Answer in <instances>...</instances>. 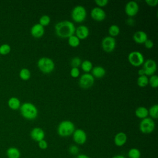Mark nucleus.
<instances>
[{
    "label": "nucleus",
    "mask_w": 158,
    "mask_h": 158,
    "mask_svg": "<svg viewBox=\"0 0 158 158\" xmlns=\"http://www.w3.org/2000/svg\"><path fill=\"white\" fill-rule=\"evenodd\" d=\"M30 136L31 139L36 142L44 139L45 133L44 130L40 127H35L30 131Z\"/></svg>",
    "instance_id": "nucleus-14"
},
{
    "label": "nucleus",
    "mask_w": 158,
    "mask_h": 158,
    "mask_svg": "<svg viewBox=\"0 0 158 158\" xmlns=\"http://www.w3.org/2000/svg\"><path fill=\"white\" fill-rule=\"evenodd\" d=\"M128 158H140L141 152L137 148H131L128 152Z\"/></svg>",
    "instance_id": "nucleus-29"
},
{
    "label": "nucleus",
    "mask_w": 158,
    "mask_h": 158,
    "mask_svg": "<svg viewBox=\"0 0 158 158\" xmlns=\"http://www.w3.org/2000/svg\"><path fill=\"white\" fill-rule=\"evenodd\" d=\"M138 74L139 75V76H142V75H146L145 74V72L144 70V69L142 68L141 69H139L138 71Z\"/></svg>",
    "instance_id": "nucleus-40"
},
{
    "label": "nucleus",
    "mask_w": 158,
    "mask_h": 158,
    "mask_svg": "<svg viewBox=\"0 0 158 158\" xmlns=\"http://www.w3.org/2000/svg\"><path fill=\"white\" fill-rule=\"evenodd\" d=\"M90 15L91 18L96 22H102L104 20L106 17V12L101 7H95L91 10Z\"/></svg>",
    "instance_id": "nucleus-13"
},
{
    "label": "nucleus",
    "mask_w": 158,
    "mask_h": 158,
    "mask_svg": "<svg viewBox=\"0 0 158 158\" xmlns=\"http://www.w3.org/2000/svg\"><path fill=\"white\" fill-rule=\"evenodd\" d=\"M19 77L22 80H28L31 77V72L28 69L22 68L19 72Z\"/></svg>",
    "instance_id": "nucleus-24"
},
{
    "label": "nucleus",
    "mask_w": 158,
    "mask_h": 158,
    "mask_svg": "<svg viewBox=\"0 0 158 158\" xmlns=\"http://www.w3.org/2000/svg\"><path fill=\"white\" fill-rule=\"evenodd\" d=\"M80 66L82 70L85 73H89L91 72L93 67L92 62L88 60H85L84 61L81 62Z\"/></svg>",
    "instance_id": "nucleus-25"
},
{
    "label": "nucleus",
    "mask_w": 158,
    "mask_h": 158,
    "mask_svg": "<svg viewBox=\"0 0 158 158\" xmlns=\"http://www.w3.org/2000/svg\"><path fill=\"white\" fill-rule=\"evenodd\" d=\"M94 2L96 4L98 7L101 8L102 7H105L109 3V1L107 0H96Z\"/></svg>",
    "instance_id": "nucleus-36"
},
{
    "label": "nucleus",
    "mask_w": 158,
    "mask_h": 158,
    "mask_svg": "<svg viewBox=\"0 0 158 158\" xmlns=\"http://www.w3.org/2000/svg\"><path fill=\"white\" fill-rule=\"evenodd\" d=\"M106 71L102 66H95L91 70V75L94 78H101L105 76Z\"/></svg>",
    "instance_id": "nucleus-19"
},
{
    "label": "nucleus",
    "mask_w": 158,
    "mask_h": 158,
    "mask_svg": "<svg viewBox=\"0 0 158 158\" xmlns=\"http://www.w3.org/2000/svg\"><path fill=\"white\" fill-rule=\"evenodd\" d=\"M81 64V59L79 57H74L72 59L70 64L72 67H75V68H78Z\"/></svg>",
    "instance_id": "nucleus-33"
},
{
    "label": "nucleus",
    "mask_w": 158,
    "mask_h": 158,
    "mask_svg": "<svg viewBox=\"0 0 158 158\" xmlns=\"http://www.w3.org/2000/svg\"><path fill=\"white\" fill-rule=\"evenodd\" d=\"M51 22V18L48 15H42L39 19V23L43 27L48 26Z\"/></svg>",
    "instance_id": "nucleus-31"
},
{
    "label": "nucleus",
    "mask_w": 158,
    "mask_h": 158,
    "mask_svg": "<svg viewBox=\"0 0 158 158\" xmlns=\"http://www.w3.org/2000/svg\"><path fill=\"white\" fill-rule=\"evenodd\" d=\"M148 109L144 106L138 107L135 110V115L141 120L148 117Z\"/></svg>",
    "instance_id": "nucleus-21"
},
{
    "label": "nucleus",
    "mask_w": 158,
    "mask_h": 158,
    "mask_svg": "<svg viewBox=\"0 0 158 158\" xmlns=\"http://www.w3.org/2000/svg\"><path fill=\"white\" fill-rule=\"evenodd\" d=\"M148 39V38L146 33L141 30L136 31L133 35V41L137 44H144V43Z\"/></svg>",
    "instance_id": "nucleus-17"
},
{
    "label": "nucleus",
    "mask_w": 158,
    "mask_h": 158,
    "mask_svg": "<svg viewBox=\"0 0 158 158\" xmlns=\"http://www.w3.org/2000/svg\"><path fill=\"white\" fill-rule=\"evenodd\" d=\"M74 23L69 20H63L57 22L54 26L56 34L62 38H68L73 35L75 31Z\"/></svg>",
    "instance_id": "nucleus-1"
},
{
    "label": "nucleus",
    "mask_w": 158,
    "mask_h": 158,
    "mask_svg": "<svg viewBox=\"0 0 158 158\" xmlns=\"http://www.w3.org/2000/svg\"><path fill=\"white\" fill-rule=\"evenodd\" d=\"M128 60L130 64L134 67H139L143 65L144 62L143 54L138 51L130 52L128 55Z\"/></svg>",
    "instance_id": "nucleus-7"
},
{
    "label": "nucleus",
    "mask_w": 158,
    "mask_h": 158,
    "mask_svg": "<svg viewBox=\"0 0 158 158\" xmlns=\"http://www.w3.org/2000/svg\"><path fill=\"white\" fill-rule=\"evenodd\" d=\"M127 141V135L122 131L117 133L114 139V141L115 144L118 147L123 146Z\"/></svg>",
    "instance_id": "nucleus-18"
},
{
    "label": "nucleus",
    "mask_w": 158,
    "mask_h": 158,
    "mask_svg": "<svg viewBox=\"0 0 158 158\" xmlns=\"http://www.w3.org/2000/svg\"><path fill=\"white\" fill-rule=\"evenodd\" d=\"M148 114L152 119H157L158 118V105L154 104L148 110Z\"/></svg>",
    "instance_id": "nucleus-27"
},
{
    "label": "nucleus",
    "mask_w": 158,
    "mask_h": 158,
    "mask_svg": "<svg viewBox=\"0 0 158 158\" xmlns=\"http://www.w3.org/2000/svg\"><path fill=\"white\" fill-rule=\"evenodd\" d=\"M69 151L72 155H77L79 152V148L76 145H71L69 148Z\"/></svg>",
    "instance_id": "nucleus-35"
},
{
    "label": "nucleus",
    "mask_w": 158,
    "mask_h": 158,
    "mask_svg": "<svg viewBox=\"0 0 158 158\" xmlns=\"http://www.w3.org/2000/svg\"><path fill=\"white\" fill-rule=\"evenodd\" d=\"M68 43L70 46L72 48H77L80 45V40L75 35L68 38Z\"/></svg>",
    "instance_id": "nucleus-26"
},
{
    "label": "nucleus",
    "mask_w": 158,
    "mask_h": 158,
    "mask_svg": "<svg viewBox=\"0 0 158 158\" xmlns=\"http://www.w3.org/2000/svg\"><path fill=\"white\" fill-rule=\"evenodd\" d=\"M11 51V47L9 44L4 43L0 45V55L5 56L8 54Z\"/></svg>",
    "instance_id": "nucleus-30"
},
{
    "label": "nucleus",
    "mask_w": 158,
    "mask_h": 158,
    "mask_svg": "<svg viewBox=\"0 0 158 158\" xmlns=\"http://www.w3.org/2000/svg\"><path fill=\"white\" fill-rule=\"evenodd\" d=\"M44 28L39 23L34 24L30 29V33L31 36L35 38H40L42 37L44 35Z\"/></svg>",
    "instance_id": "nucleus-15"
},
{
    "label": "nucleus",
    "mask_w": 158,
    "mask_h": 158,
    "mask_svg": "<svg viewBox=\"0 0 158 158\" xmlns=\"http://www.w3.org/2000/svg\"><path fill=\"white\" fill-rule=\"evenodd\" d=\"M120 27L115 24L111 25L108 29V33L109 34V36L113 38H115V36H118L120 33Z\"/></svg>",
    "instance_id": "nucleus-23"
},
{
    "label": "nucleus",
    "mask_w": 158,
    "mask_h": 158,
    "mask_svg": "<svg viewBox=\"0 0 158 158\" xmlns=\"http://www.w3.org/2000/svg\"><path fill=\"white\" fill-rule=\"evenodd\" d=\"M144 46L146 47V48H147V49H151L154 46V42L151 40L148 39L144 43Z\"/></svg>",
    "instance_id": "nucleus-38"
},
{
    "label": "nucleus",
    "mask_w": 158,
    "mask_h": 158,
    "mask_svg": "<svg viewBox=\"0 0 158 158\" xmlns=\"http://www.w3.org/2000/svg\"><path fill=\"white\" fill-rule=\"evenodd\" d=\"M75 158H90V157H89L88 156L86 155V154H78V155H77V156Z\"/></svg>",
    "instance_id": "nucleus-41"
},
{
    "label": "nucleus",
    "mask_w": 158,
    "mask_h": 158,
    "mask_svg": "<svg viewBox=\"0 0 158 158\" xmlns=\"http://www.w3.org/2000/svg\"><path fill=\"white\" fill-rule=\"evenodd\" d=\"M139 11V5L134 1L128 2L125 6V12L129 17H133L135 16Z\"/></svg>",
    "instance_id": "nucleus-11"
},
{
    "label": "nucleus",
    "mask_w": 158,
    "mask_h": 158,
    "mask_svg": "<svg viewBox=\"0 0 158 158\" xmlns=\"http://www.w3.org/2000/svg\"><path fill=\"white\" fill-rule=\"evenodd\" d=\"M112 158H125V157L123 156V155H115L114 157H112Z\"/></svg>",
    "instance_id": "nucleus-42"
},
{
    "label": "nucleus",
    "mask_w": 158,
    "mask_h": 158,
    "mask_svg": "<svg viewBox=\"0 0 158 158\" xmlns=\"http://www.w3.org/2000/svg\"><path fill=\"white\" fill-rule=\"evenodd\" d=\"M70 76L73 78H78L80 75V70L78 68L72 67L70 71Z\"/></svg>",
    "instance_id": "nucleus-34"
},
{
    "label": "nucleus",
    "mask_w": 158,
    "mask_h": 158,
    "mask_svg": "<svg viewBox=\"0 0 158 158\" xmlns=\"http://www.w3.org/2000/svg\"><path fill=\"white\" fill-rule=\"evenodd\" d=\"M6 154L8 158H19L20 156V152L17 148L10 147L7 150Z\"/></svg>",
    "instance_id": "nucleus-22"
},
{
    "label": "nucleus",
    "mask_w": 158,
    "mask_h": 158,
    "mask_svg": "<svg viewBox=\"0 0 158 158\" xmlns=\"http://www.w3.org/2000/svg\"><path fill=\"white\" fill-rule=\"evenodd\" d=\"M145 2L150 7H156L158 4V0H146Z\"/></svg>",
    "instance_id": "nucleus-39"
},
{
    "label": "nucleus",
    "mask_w": 158,
    "mask_h": 158,
    "mask_svg": "<svg viewBox=\"0 0 158 158\" xmlns=\"http://www.w3.org/2000/svg\"><path fill=\"white\" fill-rule=\"evenodd\" d=\"M148 84H149L152 88H156L158 86V77L156 75H151L149 78Z\"/></svg>",
    "instance_id": "nucleus-32"
},
{
    "label": "nucleus",
    "mask_w": 158,
    "mask_h": 158,
    "mask_svg": "<svg viewBox=\"0 0 158 158\" xmlns=\"http://www.w3.org/2000/svg\"><path fill=\"white\" fill-rule=\"evenodd\" d=\"M149 78L146 75L139 76L137 78V85L141 88L145 87L148 85Z\"/></svg>",
    "instance_id": "nucleus-28"
},
{
    "label": "nucleus",
    "mask_w": 158,
    "mask_h": 158,
    "mask_svg": "<svg viewBox=\"0 0 158 158\" xmlns=\"http://www.w3.org/2000/svg\"><path fill=\"white\" fill-rule=\"evenodd\" d=\"M87 16L86 9L80 5L74 7L71 12L72 19L76 23H81L85 20Z\"/></svg>",
    "instance_id": "nucleus-5"
},
{
    "label": "nucleus",
    "mask_w": 158,
    "mask_h": 158,
    "mask_svg": "<svg viewBox=\"0 0 158 158\" xmlns=\"http://www.w3.org/2000/svg\"><path fill=\"white\" fill-rule=\"evenodd\" d=\"M75 36H77L79 40H85L88 38L89 34V28L84 25H81L78 26L76 29L75 31Z\"/></svg>",
    "instance_id": "nucleus-16"
},
{
    "label": "nucleus",
    "mask_w": 158,
    "mask_h": 158,
    "mask_svg": "<svg viewBox=\"0 0 158 158\" xmlns=\"http://www.w3.org/2000/svg\"><path fill=\"white\" fill-rule=\"evenodd\" d=\"M72 136L74 142L79 145L85 144L87 140L86 133L82 129H75L72 134Z\"/></svg>",
    "instance_id": "nucleus-12"
},
{
    "label": "nucleus",
    "mask_w": 158,
    "mask_h": 158,
    "mask_svg": "<svg viewBox=\"0 0 158 158\" xmlns=\"http://www.w3.org/2000/svg\"><path fill=\"white\" fill-rule=\"evenodd\" d=\"M7 105L9 107L14 110H16L20 109L21 102L19 99L17 97H11L7 101Z\"/></svg>",
    "instance_id": "nucleus-20"
},
{
    "label": "nucleus",
    "mask_w": 158,
    "mask_h": 158,
    "mask_svg": "<svg viewBox=\"0 0 158 158\" xmlns=\"http://www.w3.org/2000/svg\"><path fill=\"white\" fill-rule=\"evenodd\" d=\"M75 130L74 123L68 120H63L58 125L57 131L58 135L61 137H68L72 135Z\"/></svg>",
    "instance_id": "nucleus-3"
},
{
    "label": "nucleus",
    "mask_w": 158,
    "mask_h": 158,
    "mask_svg": "<svg viewBox=\"0 0 158 158\" xmlns=\"http://www.w3.org/2000/svg\"><path fill=\"white\" fill-rule=\"evenodd\" d=\"M37 67L43 73L48 74L51 73L55 69V64L52 59L48 57H43L38 59Z\"/></svg>",
    "instance_id": "nucleus-4"
},
{
    "label": "nucleus",
    "mask_w": 158,
    "mask_h": 158,
    "mask_svg": "<svg viewBox=\"0 0 158 158\" xmlns=\"http://www.w3.org/2000/svg\"><path fill=\"white\" fill-rule=\"evenodd\" d=\"M143 69L145 72L146 76H151L154 75L157 70V64L155 60L151 59H147L143 63Z\"/></svg>",
    "instance_id": "nucleus-10"
},
{
    "label": "nucleus",
    "mask_w": 158,
    "mask_h": 158,
    "mask_svg": "<svg viewBox=\"0 0 158 158\" xmlns=\"http://www.w3.org/2000/svg\"><path fill=\"white\" fill-rule=\"evenodd\" d=\"M102 49L106 52H112L116 47V41L115 38L110 36L104 37L101 41Z\"/></svg>",
    "instance_id": "nucleus-9"
},
{
    "label": "nucleus",
    "mask_w": 158,
    "mask_h": 158,
    "mask_svg": "<svg viewBox=\"0 0 158 158\" xmlns=\"http://www.w3.org/2000/svg\"><path fill=\"white\" fill-rule=\"evenodd\" d=\"M38 146L39 148L41 149H43V150H44V149H46L48 146V143L46 140L44 139H43V140H41L40 141L38 142Z\"/></svg>",
    "instance_id": "nucleus-37"
},
{
    "label": "nucleus",
    "mask_w": 158,
    "mask_h": 158,
    "mask_svg": "<svg viewBox=\"0 0 158 158\" xmlns=\"http://www.w3.org/2000/svg\"><path fill=\"white\" fill-rule=\"evenodd\" d=\"M94 83V78L93 76L89 73H85L81 75L78 80L79 86L83 89H88L91 88Z\"/></svg>",
    "instance_id": "nucleus-8"
},
{
    "label": "nucleus",
    "mask_w": 158,
    "mask_h": 158,
    "mask_svg": "<svg viewBox=\"0 0 158 158\" xmlns=\"http://www.w3.org/2000/svg\"><path fill=\"white\" fill-rule=\"evenodd\" d=\"M155 122L150 117H146L141 120L139 123V128L141 133L144 134H150L155 129Z\"/></svg>",
    "instance_id": "nucleus-6"
},
{
    "label": "nucleus",
    "mask_w": 158,
    "mask_h": 158,
    "mask_svg": "<svg viewBox=\"0 0 158 158\" xmlns=\"http://www.w3.org/2000/svg\"><path fill=\"white\" fill-rule=\"evenodd\" d=\"M19 109L22 116L27 120H35L38 114L37 107L31 102H23L21 104Z\"/></svg>",
    "instance_id": "nucleus-2"
}]
</instances>
